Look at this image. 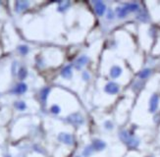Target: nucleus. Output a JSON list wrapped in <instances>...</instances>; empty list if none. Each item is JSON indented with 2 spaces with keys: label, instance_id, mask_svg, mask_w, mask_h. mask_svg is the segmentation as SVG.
<instances>
[{
  "label": "nucleus",
  "instance_id": "f257e3e1",
  "mask_svg": "<svg viewBox=\"0 0 160 157\" xmlns=\"http://www.w3.org/2000/svg\"><path fill=\"white\" fill-rule=\"evenodd\" d=\"M158 105H159V96L157 94H153L150 97V100H149V108H148V110H149L150 113H154L157 110Z\"/></svg>",
  "mask_w": 160,
  "mask_h": 157
},
{
  "label": "nucleus",
  "instance_id": "f03ea898",
  "mask_svg": "<svg viewBox=\"0 0 160 157\" xmlns=\"http://www.w3.org/2000/svg\"><path fill=\"white\" fill-rule=\"evenodd\" d=\"M104 91H105V92L109 93V94H116V93H118L119 91H120V88H119V85L116 83L110 82V83H108L105 85Z\"/></svg>",
  "mask_w": 160,
  "mask_h": 157
},
{
  "label": "nucleus",
  "instance_id": "7ed1b4c3",
  "mask_svg": "<svg viewBox=\"0 0 160 157\" xmlns=\"http://www.w3.org/2000/svg\"><path fill=\"white\" fill-rule=\"evenodd\" d=\"M88 62V56H81L80 58L77 59V61L75 62V67L77 70H81L84 66L87 65V63Z\"/></svg>",
  "mask_w": 160,
  "mask_h": 157
},
{
  "label": "nucleus",
  "instance_id": "20e7f679",
  "mask_svg": "<svg viewBox=\"0 0 160 157\" xmlns=\"http://www.w3.org/2000/svg\"><path fill=\"white\" fill-rule=\"evenodd\" d=\"M58 140H60L61 143H66V144H72L73 143V137L71 136L70 134H65V133L60 134L58 137Z\"/></svg>",
  "mask_w": 160,
  "mask_h": 157
},
{
  "label": "nucleus",
  "instance_id": "39448f33",
  "mask_svg": "<svg viewBox=\"0 0 160 157\" xmlns=\"http://www.w3.org/2000/svg\"><path fill=\"white\" fill-rule=\"evenodd\" d=\"M94 8H95V12L99 16H102V15L105 13L106 11V6L103 2L101 1H96L94 2Z\"/></svg>",
  "mask_w": 160,
  "mask_h": 157
},
{
  "label": "nucleus",
  "instance_id": "423d86ee",
  "mask_svg": "<svg viewBox=\"0 0 160 157\" xmlns=\"http://www.w3.org/2000/svg\"><path fill=\"white\" fill-rule=\"evenodd\" d=\"M123 70L120 66H113L110 70V76L112 78H117L122 75Z\"/></svg>",
  "mask_w": 160,
  "mask_h": 157
},
{
  "label": "nucleus",
  "instance_id": "0eeeda50",
  "mask_svg": "<svg viewBox=\"0 0 160 157\" xmlns=\"http://www.w3.org/2000/svg\"><path fill=\"white\" fill-rule=\"evenodd\" d=\"M91 146L94 147V150L100 151V150H103V149L106 147V144H105V143H104V141H102V140H94V143H92Z\"/></svg>",
  "mask_w": 160,
  "mask_h": 157
},
{
  "label": "nucleus",
  "instance_id": "6e6552de",
  "mask_svg": "<svg viewBox=\"0 0 160 157\" xmlns=\"http://www.w3.org/2000/svg\"><path fill=\"white\" fill-rule=\"evenodd\" d=\"M116 14L117 16L119 18H125L127 15L129 14V11L127 10V8H126V6L124 5L123 7H118V8L116 9Z\"/></svg>",
  "mask_w": 160,
  "mask_h": 157
},
{
  "label": "nucleus",
  "instance_id": "1a4fd4ad",
  "mask_svg": "<svg viewBox=\"0 0 160 157\" xmlns=\"http://www.w3.org/2000/svg\"><path fill=\"white\" fill-rule=\"evenodd\" d=\"M126 8H127V10L130 12H137V11L140 10V6L136 2H132V3H127V4H125Z\"/></svg>",
  "mask_w": 160,
  "mask_h": 157
},
{
  "label": "nucleus",
  "instance_id": "9d476101",
  "mask_svg": "<svg viewBox=\"0 0 160 157\" xmlns=\"http://www.w3.org/2000/svg\"><path fill=\"white\" fill-rule=\"evenodd\" d=\"M29 6V2L27 1H18L16 3V11L17 12H22L25 9H27Z\"/></svg>",
  "mask_w": 160,
  "mask_h": 157
},
{
  "label": "nucleus",
  "instance_id": "9b49d317",
  "mask_svg": "<svg viewBox=\"0 0 160 157\" xmlns=\"http://www.w3.org/2000/svg\"><path fill=\"white\" fill-rule=\"evenodd\" d=\"M62 77H64L65 78H70L72 77V70H71V66H67L61 72Z\"/></svg>",
  "mask_w": 160,
  "mask_h": 157
},
{
  "label": "nucleus",
  "instance_id": "f8f14e48",
  "mask_svg": "<svg viewBox=\"0 0 160 157\" xmlns=\"http://www.w3.org/2000/svg\"><path fill=\"white\" fill-rule=\"evenodd\" d=\"M26 91H27V85L24 84V83H21L17 85L16 88L14 89V92L16 93H24Z\"/></svg>",
  "mask_w": 160,
  "mask_h": 157
},
{
  "label": "nucleus",
  "instance_id": "ddd939ff",
  "mask_svg": "<svg viewBox=\"0 0 160 157\" xmlns=\"http://www.w3.org/2000/svg\"><path fill=\"white\" fill-rule=\"evenodd\" d=\"M151 74V70L150 69H143V71H140V72L139 73V78H141V80H144V78H146L150 76Z\"/></svg>",
  "mask_w": 160,
  "mask_h": 157
},
{
  "label": "nucleus",
  "instance_id": "4468645a",
  "mask_svg": "<svg viewBox=\"0 0 160 157\" xmlns=\"http://www.w3.org/2000/svg\"><path fill=\"white\" fill-rule=\"evenodd\" d=\"M92 150H94V147L91 146V145H88V146H87L85 148V150L83 152V155L85 157H88L90 155H91V153H92Z\"/></svg>",
  "mask_w": 160,
  "mask_h": 157
},
{
  "label": "nucleus",
  "instance_id": "2eb2a0df",
  "mask_svg": "<svg viewBox=\"0 0 160 157\" xmlns=\"http://www.w3.org/2000/svg\"><path fill=\"white\" fill-rule=\"evenodd\" d=\"M49 91H50V89L48 88H45L42 89V99L43 100V101H45V100H46L47 94L49 93Z\"/></svg>",
  "mask_w": 160,
  "mask_h": 157
},
{
  "label": "nucleus",
  "instance_id": "dca6fc26",
  "mask_svg": "<svg viewBox=\"0 0 160 157\" xmlns=\"http://www.w3.org/2000/svg\"><path fill=\"white\" fill-rule=\"evenodd\" d=\"M70 5L69 2L67 1H63V2H60V5H59V11H64L65 9L68 8V6Z\"/></svg>",
  "mask_w": 160,
  "mask_h": 157
},
{
  "label": "nucleus",
  "instance_id": "f3484780",
  "mask_svg": "<svg viewBox=\"0 0 160 157\" xmlns=\"http://www.w3.org/2000/svg\"><path fill=\"white\" fill-rule=\"evenodd\" d=\"M137 19H139L140 21H141V22H146V21H148V18H147V15L144 13V12H143V13H140L139 16H137Z\"/></svg>",
  "mask_w": 160,
  "mask_h": 157
},
{
  "label": "nucleus",
  "instance_id": "a211bd4d",
  "mask_svg": "<svg viewBox=\"0 0 160 157\" xmlns=\"http://www.w3.org/2000/svg\"><path fill=\"white\" fill-rule=\"evenodd\" d=\"M26 76H27V71H26L25 68H21L19 70V78H21V80H24Z\"/></svg>",
  "mask_w": 160,
  "mask_h": 157
},
{
  "label": "nucleus",
  "instance_id": "6ab92c4d",
  "mask_svg": "<svg viewBox=\"0 0 160 157\" xmlns=\"http://www.w3.org/2000/svg\"><path fill=\"white\" fill-rule=\"evenodd\" d=\"M15 106H16L19 110H25L26 109V104L21 101V102H16V104H15Z\"/></svg>",
  "mask_w": 160,
  "mask_h": 157
},
{
  "label": "nucleus",
  "instance_id": "aec40b11",
  "mask_svg": "<svg viewBox=\"0 0 160 157\" xmlns=\"http://www.w3.org/2000/svg\"><path fill=\"white\" fill-rule=\"evenodd\" d=\"M19 50H20V52L22 54H27L28 52H29V48H28V46H26V45H22V46H20L19 47Z\"/></svg>",
  "mask_w": 160,
  "mask_h": 157
},
{
  "label": "nucleus",
  "instance_id": "412c9836",
  "mask_svg": "<svg viewBox=\"0 0 160 157\" xmlns=\"http://www.w3.org/2000/svg\"><path fill=\"white\" fill-rule=\"evenodd\" d=\"M104 127H105V129L107 130H112L113 129V124L111 121H106L104 123Z\"/></svg>",
  "mask_w": 160,
  "mask_h": 157
},
{
  "label": "nucleus",
  "instance_id": "4be33fe9",
  "mask_svg": "<svg viewBox=\"0 0 160 157\" xmlns=\"http://www.w3.org/2000/svg\"><path fill=\"white\" fill-rule=\"evenodd\" d=\"M51 112L52 113H54V114H58L59 112H60V108H59V106L58 105H53L51 107Z\"/></svg>",
  "mask_w": 160,
  "mask_h": 157
},
{
  "label": "nucleus",
  "instance_id": "5701e85b",
  "mask_svg": "<svg viewBox=\"0 0 160 157\" xmlns=\"http://www.w3.org/2000/svg\"><path fill=\"white\" fill-rule=\"evenodd\" d=\"M113 17H114V12H113L112 10L109 9L108 11H107V18H108L109 20H112Z\"/></svg>",
  "mask_w": 160,
  "mask_h": 157
},
{
  "label": "nucleus",
  "instance_id": "b1692460",
  "mask_svg": "<svg viewBox=\"0 0 160 157\" xmlns=\"http://www.w3.org/2000/svg\"><path fill=\"white\" fill-rule=\"evenodd\" d=\"M83 78L85 81H88L90 80V74H88V72H84L83 73Z\"/></svg>",
  "mask_w": 160,
  "mask_h": 157
}]
</instances>
